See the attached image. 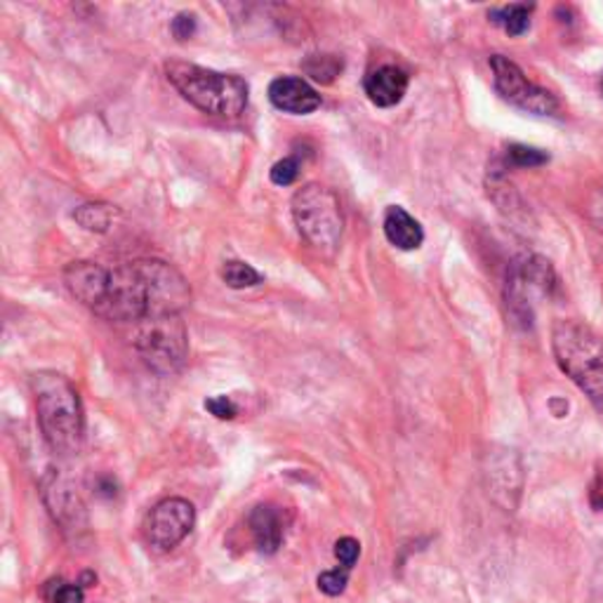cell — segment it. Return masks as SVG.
Instances as JSON below:
<instances>
[{
    "label": "cell",
    "mask_w": 603,
    "mask_h": 603,
    "mask_svg": "<svg viewBox=\"0 0 603 603\" xmlns=\"http://www.w3.org/2000/svg\"><path fill=\"white\" fill-rule=\"evenodd\" d=\"M347 580H349V570L347 568H333L318 576V590L328 596H340L347 590Z\"/></svg>",
    "instance_id": "44dd1931"
},
{
    "label": "cell",
    "mask_w": 603,
    "mask_h": 603,
    "mask_svg": "<svg viewBox=\"0 0 603 603\" xmlns=\"http://www.w3.org/2000/svg\"><path fill=\"white\" fill-rule=\"evenodd\" d=\"M205 410H208V413H213L217 420H233L239 415V408L237 403H233L229 396H213V399L205 401Z\"/></svg>",
    "instance_id": "d4e9b609"
},
{
    "label": "cell",
    "mask_w": 603,
    "mask_h": 603,
    "mask_svg": "<svg viewBox=\"0 0 603 603\" xmlns=\"http://www.w3.org/2000/svg\"><path fill=\"white\" fill-rule=\"evenodd\" d=\"M587 217H590V222L594 225V229L599 233H603V180L592 191L590 201H587Z\"/></svg>",
    "instance_id": "484cf974"
},
{
    "label": "cell",
    "mask_w": 603,
    "mask_h": 603,
    "mask_svg": "<svg viewBox=\"0 0 603 603\" xmlns=\"http://www.w3.org/2000/svg\"><path fill=\"white\" fill-rule=\"evenodd\" d=\"M109 276L111 272L95 262H71L64 269V284L73 298L95 312L109 290Z\"/></svg>",
    "instance_id": "30bf717a"
},
{
    "label": "cell",
    "mask_w": 603,
    "mask_h": 603,
    "mask_svg": "<svg viewBox=\"0 0 603 603\" xmlns=\"http://www.w3.org/2000/svg\"><path fill=\"white\" fill-rule=\"evenodd\" d=\"M111 217H113V210L109 205H101V203L81 205V208L73 213V219H76L83 229L99 231V233L111 227Z\"/></svg>",
    "instance_id": "ac0fdd59"
},
{
    "label": "cell",
    "mask_w": 603,
    "mask_h": 603,
    "mask_svg": "<svg viewBox=\"0 0 603 603\" xmlns=\"http://www.w3.org/2000/svg\"><path fill=\"white\" fill-rule=\"evenodd\" d=\"M135 347L142 361L158 375L178 373L189 354V335L180 314L144 318L137 326Z\"/></svg>",
    "instance_id": "8992f818"
},
{
    "label": "cell",
    "mask_w": 603,
    "mask_h": 603,
    "mask_svg": "<svg viewBox=\"0 0 603 603\" xmlns=\"http://www.w3.org/2000/svg\"><path fill=\"white\" fill-rule=\"evenodd\" d=\"M191 302L184 276L160 260H140L113 269L109 290L95 314L113 323H140L160 314H180Z\"/></svg>",
    "instance_id": "6da1fadb"
},
{
    "label": "cell",
    "mask_w": 603,
    "mask_h": 603,
    "mask_svg": "<svg viewBox=\"0 0 603 603\" xmlns=\"http://www.w3.org/2000/svg\"><path fill=\"white\" fill-rule=\"evenodd\" d=\"M172 36L178 38V40H189L191 36L196 34V17L194 14H189V12H180L178 17L172 20Z\"/></svg>",
    "instance_id": "4316f807"
},
{
    "label": "cell",
    "mask_w": 603,
    "mask_h": 603,
    "mask_svg": "<svg viewBox=\"0 0 603 603\" xmlns=\"http://www.w3.org/2000/svg\"><path fill=\"white\" fill-rule=\"evenodd\" d=\"M385 237L399 250H418L424 241V231L418 219L401 205H389L385 213Z\"/></svg>",
    "instance_id": "9a60e30c"
},
{
    "label": "cell",
    "mask_w": 603,
    "mask_h": 603,
    "mask_svg": "<svg viewBox=\"0 0 603 603\" xmlns=\"http://www.w3.org/2000/svg\"><path fill=\"white\" fill-rule=\"evenodd\" d=\"M269 101L292 116H309L321 107V95L300 76H281L269 85Z\"/></svg>",
    "instance_id": "8fae6325"
},
{
    "label": "cell",
    "mask_w": 603,
    "mask_h": 603,
    "mask_svg": "<svg viewBox=\"0 0 603 603\" xmlns=\"http://www.w3.org/2000/svg\"><path fill=\"white\" fill-rule=\"evenodd\" d=\"M493 79L497 93L503 95L511 107L523 109L535 116H554L558 111V101L544 87L528 81L526 73L503 55H495L491 60Z\"/></svg>",
    "instance_id": "ba28073f"
},
{
    "label": "cell",
    "mask_w": 603,
    "mask_h": 603,
    "mask_svg": "<svg viewBox=\"0 0 603 603\" xmlns=\"http://www.w3.org/2000/svg\"><path fill=\"white\" fill-rule=\"evenodd\" d=\"M601 93H603V79H601Z\"/></svg>",
    "instance_id": "83f0119b"
},
{
    "label": "cell",
    "mask_w": 603,
    "mask_h": 603,
    "mask_svg": "<svg viewBox=\"0 0 603 603\" xmlns=\"http://www.w3.org/2000/svg\"><path fill=\"white\" fill-rule=\"evenodd\" d=\"M250 535L255 540V547L262 554H274L281 547L284 535H286V521L284 514L274 505H257L248 517Z\"/></svg>",
    "instance_id": "5bb4252c"
},
{
    "label": "cell",
    "mask_w": 603,
    "mask_h": 603,
    "mask_svg": "<svg viewBox=\"0 0 603 603\" xmlns=\"http://www.w3.org/2000/svg\"><path fill=\"white\" fill-rule=\"evenodd\" d=\"M222 281L233 288V290H243V288H253L262 284V276L257 269L250 267L248 262L241 260H231L222 267Z\"/></svg>",
    "instance_id": "e0dca14e"
},
{
    "label": "cell",
    "mask_w": 603,
    "mask_h": 603,
    "mask_svg": "<svg viewBox=\"0 0 603 603\" xmlns=\"http://www.w3.org/2000/svg\"><path fill=\"white\" fill-rule=\"evenodd\" d=\"M300 158L296 156H288L284 160H278V164L272 168L269 172V178L274 184L278 186H290L292 182H296L300 178Z\"/></svg>",
    "instance_id": "7402d4cb"
},
{
    "label": "cell",
    "mask_w": 603,
    "mask_h": 603,
    "mask_svg": "<svg viewBox=\"0 0 603 603\" xmlns=\"http://www.w3.org/2000/svg\"><path fill=\"white\" fill-rule=\"evenodd\" d=\"M43 493H46V503L55 521H60L64 526V531H69V528L76 531V528L85 523V507L76 491H73L67 481H62L60 477H52L43 483Z\"/></svg>",
    "instance_id": "4fadbf2b"
},
{
    "label": "cell",
    "mask_w": 603,
    "mask_h": 603,
    "mask_svg": "<svg viewBox=\"0 0 603 603\" xmlns=\"http://www.w3.org/2000/svg\"><path fill=\"white\" fill-rule=\"evenodd\" d=\"M552 349L562 371L587 394L603 415V340L580 321H558Z\"/></svg>",
    "instance_id": "277c9868"
},
{
    "label": "cell",
    "mask_w": 603,
    "mask_h": 603,
    "mask_svg": "<svg viewBox=\"0 0 603 603\" xmlns=\"http://www.w3.org/2000/svg\"><path fill=\"white\" fill-rule=\"evenodd\" d=\"M554 286V272L550 262L540 257H521L511 264L507 276V306L517 323L533 321L535 298L550 296Z\"/></svg>",
    "instance_id": "52a82bcc"
},
{
    "label": "cell",
    "mask_w": 603,
    "mask_h": 603,
    "mask_svg": "<svg viewBox=\"0 0 603 603\" xmlns=\"http://www.w3.org/2000/svg\"><path fill=\"white\" fill-rule=\"evenodd\" d=\"M365 95L379 109H389L396 107L403 99L408 91V73L396 67V64H385L371 71L363 81Z\"/></svg>",
    "instance_id": "7c38bea8"
},
{
    "label": "cell",
    "mask_w": 603,
    "mask_h": 603,
    "mask_svg": "<svg viewBox=\"0 0 603 603\" xmlns=\"http://www.w3.org/2000/svg\"><path fill=\"white\" fill-rule=\"evenodd\" d=\"M166 73L174 91L203 113L237 119L248 107V83L237 73H222L186 62H168Z\"/></svg>",
    "instance_id": "3957f363"
},
{
    "label": "cell",
    "mask_w": 603,
    "mask_h": 603,
    "mask_svg": "<svg viewBox=\"0 0 603 603\" xmlns=\"http://www.w3.org/2000/svg\"><path fill=\"white\" fill-rule=\"evenodd\" d=\"M304 71H306V76H312L316 83L328 85L335 81V76H340L342 62L333 55H312L304 62Z\"/></svg>",
    "instance_id": "ffe728a7"
},
{
    "label": "cell",
    "mask_w": 603,
    "mask_h": 603,
    "mask_svg": "<svg viewBox=\"0 0 603 603\" xmlns=\"http://www.w3.org/2000/svg\"><path fill=\"white\" fill-rule=\"evenodd\" d=\"M335 556H337V562H340L342 568L351 570L357 566L359 562V556H361V544L359 540L354 538H340L335 542Z\"/></svg>",
    "instance_id": "603a6c76"
},
{
    "label": "cell",
    "mask_w": 603,
    "mask_h": 603,
    "mask_svg": "<svg viewBox=\"0 0 603 603\" xmlns=\"http://www.w3.org/2000/svg\"><path fill=\"white\" fill-rule=\"evenodd\" d=\"M509 158H511L514 166H521V168L542 166V164H547V160H550L547 154H542L538 149H528V146H511Z\"/></svg>",
    "instance_id": "cb8c5ba5"
},
{
    "label": "cell",
    "mask_w": 603,
    "mask_h": 603,
    "mask_svg": "<svg viewBox=\"0 0 603 603\" xmlns=\"http://www.w3.org/2000/svg\"><path fill=\"white\" fill-rule=\"evenodd\" d=\"M32 389L48 448L60 458L76 455L85 438V415L76 387L64 375L46 371L34 375Z\"/></svg>",
    "instance_id": "7a4b0ae2"
},
{
    "label": "cell",
    "mask_w": 603,
    "mask_h": 603,
    "mask_svg": "<svg viewBox=\"0 0 603 603\" xmlns=\"http://www.w3.org/2000/svg\"><path fill=\"white\" fill-rule=\"evenodd\" d=\"M196 509L184 497H168L158 503L144 521V538L156 552H170L194 531Z\"/></svg>",
    "instance_id": "9c48e42d"
},
{
    "label": "cell",
    "mask_w": 603,
    "mask_h": 603,
    "mask_svg": "<svg viewBox=\"0 0 603 603\" xmlns=\"http://www.w3.org/2000/svg\"><path fill=\"white\" fill-rule=\"evenodd\" d=\"M40 596L48 603H85V592L81 584H71L62 578H52L43 584Z\"/></svg>",
    "instance_id": "d6986e66"
},
{
    "label": "cell",
    "mask_w": 603,
    "mask_h": 603,
    "mask_svg": "<svg viewBox=\"0 0 603 603\" xmlns=\"http://www.w3.org/2000/svg\"><path fill=\"white\" fill-rule=\"evenodd\" d=\"M292 219L300 237L318 253L333 255L342 239V205L328 186L306 184L292 196Z\"/></svg>",
    "instance_id": "5b68a950"
},
{
    "label": "cell",
    "mask_w": 603,
    "mask_h": 603,
    "mask_svg": "<svg viewBox=\"0 0 603 603\" xmlns=\"http://www.w3.org/2000/svg\"><path fill=\"white\" fill-rule=\"evenodd\" d=\"M531 12H533V5L514 3V5L493 10L491 17L497 26H503L509 36H521L526 34V28L531 26Z\"/></svg>",
    "instance_id": "2e32d148"
}]
</instances>
